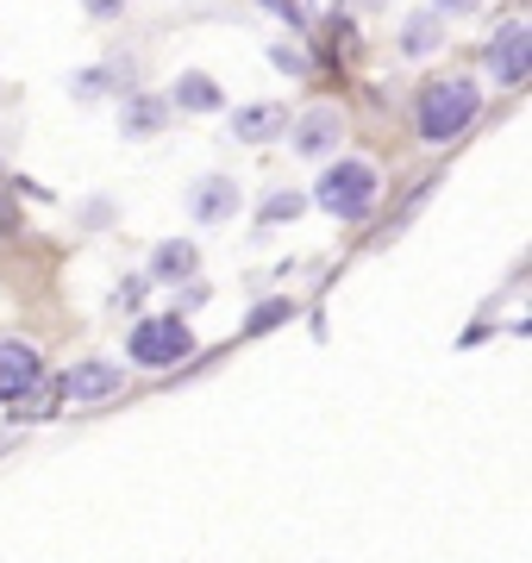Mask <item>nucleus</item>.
Returning <instances> with one entry per match:
<instances>
[{
	"mask_svg": "<svg viewBox=\"0 0 532 563\" xmlns=\"http://www.w3.org/2000/svg\"><path fill=\"white\" fill-rule=\"evenodd\" d=\"M483 113V95H476L470 76H439L420 88V113H413V125H420V139L426 144H451L470 132V120Z\"/></svg>",
	"mask_w": 532,
	"mask_h": 563,
	"instance_id": "1",
	"label": "nucleus"
},
{
	"mask_svg": "<svg viewBox=\"0 0 532 563\" xmlns=\"http://www.w3.org/2000/svg\"><path fill=\"white\" fill-rule=\"evenodd\" d=\"M376 163L369 157H339L320 169V181H313V201L326 207L332 220H364L369 207H376Z\"/></svg>",
	"mask_w": 532,
	"mask_h": 563,
	"instance_id": "2",
	"label": "nucleus"
},
{
	"mask_svg": "<svg viewBox=\"0 0 532 563\" xmlns=\"http://www.w3.org/2000/svg\"><path fill=\"white\" fill-rule=\"evenodd\" d=\"M125 357L138 369H176L182 357H195V332H188L182 313H144L125 332Z\"/></svg>",
	"mask_w": 532,
	"mask_h": 563,
	"instance_id": "3",
	"label": "nucleus"
},
{
	"mask_svg": "<svg viewBox=\"0 0 532 563\" xmlns=\"http://www.w3.org/2000/svg\"><path fill=\"white\" fill-rule=\"evenodd\" d=\"M483 63H489V76L501 81V88H520V81L532 76V25H527V20H508V25L489 38Z\"/></svg>",
	"mask_w": 532,
	"mask_h": 563,
	"instance_id": "4",
	"label": "nucleus"
},
{
	"mask_svg": "<svg viewBox=\"0 0 532 563\" xmlns=\"http://www.w3.org/2000/svg\"><path fill=\"white\" fill-rule=\"evenodd\" d=\"M38 383H44V357H38V351L20 344V339L0 344V401H25Z\"/></svg>",
	"mask_w": 532,
	"mask_h": 563,
	"instance_id": "5",
	"label": "nucleus"
},
{
	"mask_svg": "<svg viewBox=\"0 0 532 563\" xmlns=\"http://www.w3.org/2000/svg\"><path fill=\"white\" fill-rule=\"evenodd\" d=\"M120 383H125V363L88 357V363H76V369H69V383H63V395L88 407V401H107V395H120Z\"/></svg>",
	"mask_w": 532,
	"mask_h": 563,
	"instance_id": "6",
	"label": "nucleus"
},
{
	"mask_svg": "<svg viewBox=\"0 0 532 563\" xmlns=\"http://www.w3.org/2000/svg\"><path fill=\"white\" fill-rule=\"evenodd\" d=\"M188 213H195L201 225L232 220V213H239V181L232 176H201L195 188H188Z\"/></svg>",
	"mask_w": 532,
	"mask_h": 563,
	"instance_id": "7",
	"label": "nucleus"
},
{
	"mask_svg": "<svg viewBox=\"0 0 532 563\" xmlns=\"http://www.w3.org/2000/svg\"><path fill=\"white\" fill-rule=\"evenodd\" d=\"M339 139H345V120H339V113H332V107H308V113H301V125H295V151H301V157H332V151H339Z\"/></svg>",
	"mask_w": 532,
	"mask_h": 563,
	"instance_id": "8",
	"label": "nucleus"
},
{
	"mask_svg": "<svg viewBox=\"0 0 532 563\" xmlns=\"http://www.w3.org/2000/svg\"><path fill=\"white\" fill-rule=\"evenodd\" d=\"M195 269H201V251L188 239H164L151 251V276L144 282H195Z\"/></svg>",
	"mask_w": 532,
	"mask_h": 563,
	"instance_id": "9",
	"label": "nucleus"
},
{
	"mask_svg": "<svg viewBox=\"0 0 532 563\" xmlns=\"http://www.w3.org/2000/svg\"><path fill=\"white\" fill-rule=\"evenodd\" d=\"M164 125H169V101H164V95H132V101H125V113H120L125 139H157Z\"/></svg>",
	"mask_w": 532,
	"mask_h": 563,
	"instance_id": "10",
	"label": "nucleus"
},
{
	"mask_svg": "<svg viewBox=\"0 0 532 563\" xmlns=\"http://www.w3.org/2000/svg\"><path fill=\"white\" fill-rule=\"evenodd\" d=\"M282 125H288L282 107L257 101V107H245V113H232V139H245V144H269V139H282Z\"/></svg>",
	"mask_w": 532,
	"mask_h": 563,
	"instance_id": "11",
	"label": "nucleus"
},
{
	"mask_svg": "<svg viewBox=\"0 0 532 563\" xmlns=\"http://www.w3.org/2000/svg\"><path fill=\"white\" fill-rule=\"evenodd\" d=\"M169 107H182V113H220V88H213V76L188 69V76H176V88H169Z\"/></svg>",
	"mask_w": 532,
	"mask_h": 563,
	"instance_id": "12",
	"label": "nucleus"
},
{
	"mask_svg": "<svg viewBox=\"0 0 532 563\" xmlns=\"http://www.w3.org/2000/svg\"><path fill=\"white\" fill-rule=\"evenodd\" d=\"M439 38H445V25H439V13H408V25H401V51L408 57H426V51H439Z\"/></svg>",
	"mask_w": 532,
	"mask_h": 563,
	"instance_id": "13",
	"label": "nucleus"
},
{
	"mask_svg": "<svg viewBox=\"0 0 532 563\" xmlns=\"http://www.w3.org/2000/svg\"><path fill=\"white\" fill-rule=\"evenodd\" d=\"M301 207H308V195H295V188H276V195H264L257 220H264V225H288V220H301Z\"/></svg>",
	"mask_w": 532,
	"mask_h": 563,
	"instance_id": "14",
	"label": "nucleus"
},
{
	"mask_svg": "<svg viewBox=\"0 0 532 563\" xmlns=\"http://www.w3.org/2000/svg\"><path fill=\"white\" fill-rule=\"evenodd\" d=\"M288 313H295L288 301H257L251 307V320H245V332H269V325H282Z\"/></svg>",
	"mask_w": 532,
	"mask_h": 563,
	"instance_id": "15",
	"label": "nucleus"
},
{
	"mask_svg": "<svg viewBox=\"0 0 532 563\" xmlns=\"http://www.w3.org/2000/svg\"><path fill=\"white\" fill-rule=\"evenodd\" d=\"M269 63H276L282 76H308V69H313L308 51H295V44H269Z\"/></svg>",
	"mask_w": 532,
	"mask_h": 563,
	"instance_id": "16",
	"label": "nucleus"
},
{
	"mask_svg": "<svg viewBox=\"0 0 532 563\" xmlns=\"http://www.w3.org/2000/svg\"><path fill=\"white\" fill-rule=\"evenodd\" d=\"M269 13H276V20L282 25H308V13H301V0H264Z\"/></svg>",
	"mask_w": 532,
	"mask_h": 563,
	"instance_id": "17",
	"label": "nucleus"
},
{
	"mask_svg": "<svg viewBox=\"0 0 532 563\" xmlns=\"http://www.w3.org/2000/svg\"><path fill=\"white\" fill-rule=\"evenodd\" d=\"M69 88H76V95H88V101H95V95H107V69H88V76H76V81H69Z\"/></svg>",
	"mask_w": 532,
	"mask_h": 563,
	"instance_id": "18",
	"label": "nucleus"
},
{
	"mask_svg": "<svg viewBox=\"0 0 532 563\" xmlns=\"http://www.w3.org/2000/svg\"><path fill=\"white\" fill-rule=\"evenodd\" d=\"M82 13H95V20H120L125 0H82Z\"/></svg>",
	"mask_w": 532,
	"mask_h": 563,
	"instance_id": "19",
	"label": "nucleus"
},
{
	"mask_svg": "<svg viewBox=\"0 0 532 563\" xmlns=\"http://www.w3.org/2000/svg\"><path fill=\"white\" fill-rule=\"evenodd\" d=\"M101 225H113V201H88V232H101Z\"/></svg>",
	"mask_w": 532,
	"mask_h": 563,
	"instance_id": "20",
	"label": "nucleus"
},
{
	"mask_svg": "<svg viewBox=\"0 0 532 563\" xmlns=\"http://www.w3.org/2000/svg\"><path fill=\"white\" fill-rule=\"evenodd\" d=\"M432 13H483V0H432Z\"/></svg>",
	"mask_w": 532,
	"mask_h": 563,
	"instance_id": "21",
	"label": "nucleus"
},
{
	"mask_svg": "<svg viewBox=\"0 0 532 563\" xmlns=\"http://www.w3.org/2000/svg\"><path fill=\"white\" fill-rule=\"evenodd\" d=\"M138 295H144V276H132V282H120V301H125V307H138Z\"/></svg>",
	"mask_w": 532,
	"mask_h": 563,
	"instance_id": "22",
	"label": "nucleus"
}]
</instances>
